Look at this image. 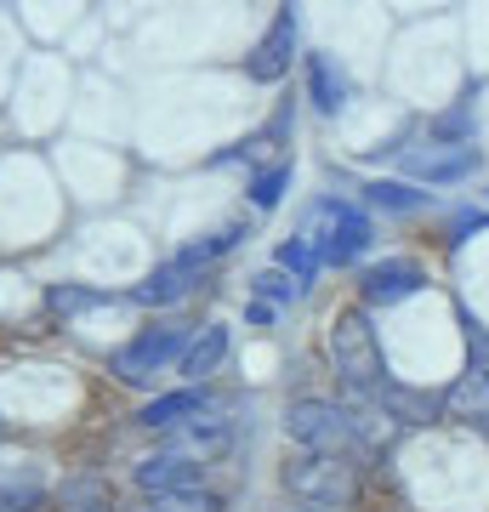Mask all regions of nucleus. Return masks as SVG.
<instances>
[{"mask_svg":"<svg viewBox=\"0 0 489 512\" xmlns=\"http://www.w3.org/2000/svg\"><path fill=\"white\" fill-rule=\"evenodd\" d=\"M330 365H336L342 393H376L387 382V359H381L376 325L364 308H347L330 319Z\"/></svg>","mask_w":489,"mask_h":512,"instance_id":"f257e3e1","label":"nucleus"},{"mask_svg":"<svg viewBox=\"0 0 489 512\" xmlns=\"http://www.w3.org/2000/svg\"><path fill=\"white\" fill-rule=\"evenodd\" d=\"M285 490L313 512H336V507H359L364 495V478H359V461L353 456H302V461H285Z\"/></svg>","mask_w":489,"mask_h":512,"instance_id":"f03ea898","label":"nucleus"},{"mask_svg":"<svg viewBox=\"0 0 489 512\" xmlns=\"http://www.w3.org/2000/svg\"><path fill=\"white\" fill-rule=\"evenodd\" d=\"M285 439L302 444V456H353L347 410L330 399H296L285 410Z\"/></svg>","mask_w":489,"mask_h":512,"instance_id":"7ed1b4c3","label":"nucleus"},{"mask_svg":"<svg viewBox=\"0 0 489 512\" xmlns=\"http://www.w3.org/2000/svg\"><path fill=\"white\" fill-rule=\"evenodd\" d=\"M313 256L319 262H330V268H347L353 256L370 245V217H364L359 205H347V200H319L313 205Z\"/></svg>","mask_w":489,"mask_h":512,"instance_id":"20e7f679","label":"nucleus"},{"mask_svg":"<svg viewBox=\"0 0 489 512\" xmlns=\"http://www.w3.org/2000/svg\"><path fill=\"white\" fill-rule=\"evenodd\" d=\"M188 348V330L182 325H154V330H137L126 348L114 353V376L131 387H148L160 370H171Z\"/></svg>","mask_w":489,"mask_h":512,"instance_id":"39448f33","label":"nucleus"},{"mask_svg":"<svg viewBox=\"0 0 489 512\" xmlns=\"http://www.w3.org/2000/svg\"><path fill=\"white\" fill-rule=\"evenodd\" d=\"M404 171L427 188H444V183H461L478 171V143H444V137H427V143L404 148Z\"/></svg>","mask_w":489,"mask_h":512,"instance_id":"423d86ee","label":"nucleus"},{"mask_svg":"<svg viewBox=\"0 0 489 512\" xmlns=\"http://www.w3.org/2000/svg\"><path fill=\"white\" fill-rule=\"evenodd\" d=\"M160 439H165V456L211 467V461H222L234 450V427H228V416H194V421H182V427H171V433H160Z\"/></svg>","mask_w":489,"mask_h":512,"instance_id":"0eeeda50","label":"nucleus"},{"mask_svg":"<svg viewBox=\"0 0 489 512\" xmlns=\"http://www.w3.org/2000/svg\"><path fill=\"white\" fill-rule=\"evenodd\" d=\"M290 63H296V12L279 6L273 23L262 29V40H256V52L245 57V74H251L256 86H273V80L290 74Z\"/></svg>","mask_w":489,"mask_h":512,"instance_id":"6e6552de","label":"nucleus"},{"mask_svg":"<svg viewBox=\"0 0 489 512\" xmlns=\"http://www.w3.org/2000/svg\"><path fill=\"white\" fill-rule=\"evenodd\" d=\"M194 416H222V404L211 387H177V393H154V399L137 410V427H148V433H171V427H182V421Z\"/></svg>","mask_w":489,"mask_h":512,"instance_id":"1a4fd4ad","label":"nucleus"},{"mask_svg":"<svg viewBox=\"0 0 489 512\" xmlns=\"http://www.w3.org/2000/svg\"><path fill=\"white\" fill-rule=\"evenodd\" d=\"M131 484L154 501V495H177V490H200L205 484V467H194V461L182 456H165V450H154V456H143L137 467H131Z\"/></svg>","mask_w":489,"mask_h":512,"instance_id":"9d476101","label":"nucleus"},{"mask_svg":"<svg viewBox=\"0 0 489 512\" xmlns=\"http://www.w3.org/2000/svg\"><path fill=\"white\" fill-rule=\"evenodd\" d=\"M421 285H427V274H421L410 256L376 262V268L359 279V291H364V302H370V308H393V302H404V296H416Z\"/></svg>","mask_w":489,"mask_h":512,"instance_id":"9b49d317","label":"nucleus"},{"mask_svg":"<svg viewBox=\"0 0 489 512\" xmlns=\"http://www.w3.org/2000/svg\"><path fill=\"white\" fill-rule=\"evenodd\" d=\"M228 325H200L194 336H188V348H182V359H177V370L188 376V387H205L211 376H217L222 365H228Z\"/></svg>","mask_w":489,"mask_h":512,"instance_id":"f8f14e48","label":"nucleus"},{"mask_svg":"<svg viewBox=\"0 0 489 512\" xmlns=\"http://www.w3.org/2000/svg\"><path fill=\"white\" fill-rule=\"evenodd\" d=\"M370 399L387 410V416L399 421V427H416V421H433L438 410H444V393H421V387H399L393 376L370 393Z\"/></svg>","mask_w":489,"mask_h":512,"instance_id":"ddd939ff","label":"nucleus"},{"mask_svg":"<svg viewBox=\"0 0 489 512\" xmlns=\"http://www.w3.org/2000/svg\"><path fill=\"white\" fill-rule=\"evenodd\" d=\"M188 291H194V268L177 256V262L154 268V279H143V285H137V302H154V308H165V302H182Z\"/></svg>","mask_w":489,"mask_h":512,"instance_id":"4468645a","label":"nucleus"},{"mask_svg":"<svg viewBox=\"0 0 489 512\" xmlns=\"http://www.w3.org/2000/svg\"><path fill=\"white\" fill-rule=\"evenodd\" d=\"M308 86H313V103H319V114H342L347 109V74L330 63V57L313 52L308 57Z\"/></svg>","mask_w":489,"mask_h":512,"instance_id":"2eb2a0df","label":"nucleus"},{"mask_svg":"<svg viewBox=\"0 0 489 512\" xmlns=\"http://www.w3.org/2000/svg\"><path fill=\"white\" fill-rule=\"evenodd\" d=\"M273 262H279V274L302 279V285H308V279H313V268H319V256H313V239H308V234H290V239H279V251H273Z\"/></svg>","mask_w":489,"mask_h":512,"instance_id":"dca6fc26","label":"nucleus"},{"mask_svg":"<svg viewBox=\"0 0 489 512\" xmlns=\"http://www.w3.org/2000/svg\"><path fill=\"white\" fill-rule=\"evenodd\" d=\"M364 200L376 205V211H421V188L410 183H387V177H376V183H364Z\"/></svg>","mask_w":489,"mask_h":512,"instance_id":"f3484780","label":"nucleus"},{"mask_svg":"<svg viewBox=\"0 0 489 512\" xmlns=\"http://www.w3.org/2000/svg\"><path fill=\"white\" fill-rule=\"evenodd\" d=\"M285 183H290V160L262 165V171L251 177V205H256V211H273V205L285 200Z\"/></svg>","mask_w":489,"mask_h":512,"instance_id":"a211bd4d","label":"nucleus"},{"mask_svg":"<svg viewBox=\"0 0 489 512\" xmlns=\"http://www.w3.org/2000/svg\"><path fill=\"white\" fill-rule=\"evenodd\" d=\"M63 507L69 512H109L114 495H109V484H97V478H74V484H63Z\"/></svg>","mask_w":489,"mask_h":512,"instance_id":"6ab92c4d","label":"nucleus"},{"mask_svg":"<svg viewBox=\"0 0 489 512\" xmlns=\"http://www.w3.org/2000/svg\"><path fill=\"white\" fill-rule=\"evenodd\" d=\"M148 512H222V495L217 490H177V495H154Z\"/></svg>","mask_w":489,"mask_h":512,"instance_id":"aec40b11","label":"nucleus"},{"mask_svg":"<svg viewBox=\"0 0 489 512\" xmlns=\"http://www.w3.org/2000/svg\"><path fill=\"white\" fill-rule=\"evenodd\" d=\"M256 291L268 296V302H296V296H302V285H290L279 268H268V274H256Z\"/></svg>","mask_w":489,"mask_h":512,"instance_id":"412c9836","label":"nucleus"},{"mask_svg":"<svg viewBox=\"0 0 489 512\" xmlns=\"http://www.w3.org/2000/svg\"><path fill=\"white\" fill-rule=\"evenodd\" d=\"M478 433H484V439H489V410H484V416H478Z\"/></svg>","mask_w":489,"mask_h":512,"instance_id":"4be33fe9","label":"nucleus"},{"mask_svg":"<svg viewBox=\"0 0 489 512\" xmlns=\"http://www.w3.org/2000/svg\"><path fill=\"white\" fill-rule=\"evenodd\" d=\"M279 512H313V507H279Z\"/></svg>","mask_w":489,"mask_h":512,"instance_id":"5701e85b","label":"nucleus"}]
</instances>
